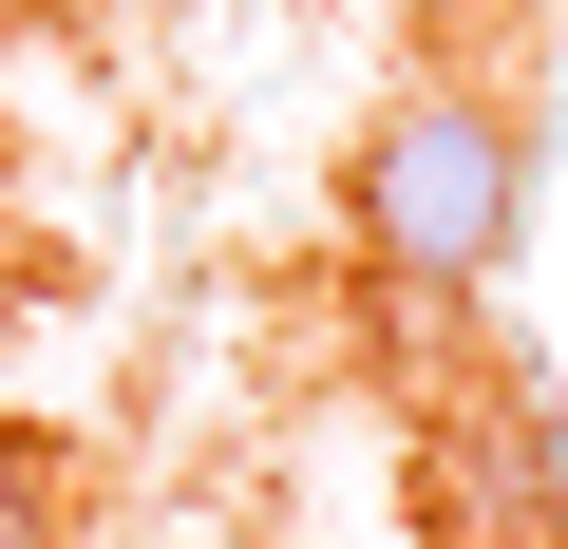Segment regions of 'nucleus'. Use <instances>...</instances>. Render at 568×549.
<instances>
[{
    "label": "nucleus",
    "instance_id": "nucleus-1",
    "mask_svg": "<svg viewBox=\"0 0 568 549\" xmlns=\"http://www.w3.org/2000/svg\"><path fill=\"white\" fill-rule=\"evenodd\" d=\"M342 227H361V265L417 304V323H455L493 265H511V227H530V133H511V95L493 77H398L379 114H361V152H342Z\"/></svg>",
    "mask_w": 568,
    "mask_h": 549
},
{
    "label": "nucleus",
    "instance_id": "nucleus-2",
    "mask_svg": "<svg viewBox=\"0 0 568 549\" xmlns=\"http://www.w3.org/2000/svg\"><path fill=\"white\" fill-rule=\"evenodd\" d=\"M417 549H568V436L511 360H455L417 398Z\"/></svg>",
    "mask_w": 568,
    "mask_h": 549
},
{
    "label": "nucleus",
    "instance_id": "nucleus-3",
    "mask_svg": "<svg viewBox=\"0 0 568 549\" xmlns=\"http://www.w3.org/2000/svg\"><path fill=\"white\" fill-rule=\"evenodd\" d=\"M0 549H77V455L39 417H0Z\"/></svg>",
    "mask_w": 568,
    "mask_h": 549
},
{
    "label": "nucleus",
    "instance_id": "nucleus-4",
    "mask_svg": "<svg viewBox=\"0 0 568 549\" xmlns=\"http://www.w3.org/2000/svg\"><path fill=\"white\" fill-rule=\"evenodd\" d=\"M0 20H39V0H0Z\"/></svg>",
    "mask_w": 568,
    "mask_h": 549
}]
</instances>
